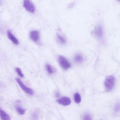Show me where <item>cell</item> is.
Wrapping results in <instances>:
<instances>
[{"label":"cell","mask_w":120,"mask_h":120,"mask_svg":"<svg viewBox=\"0 0 120 120\" xmlns=\"http://www.w3.org/2000/svg\"><path fill=\"white\" fill-rule=\"evenodd\" d=\"M0 116L2 120H11L10 116L2 109H0Z\"/></svg>","instance_id":"cell-10"},{"label":"cell","mask_w":120,"mask_h":120,"mask_svg":"<svg viewBox=\"0 0 120 120\" xmlns=\"http://www.w3.org/2000/svg\"><path fill=\"white\" fill-rule=\"evenodd\" d=\"M56 96L57 97H58L60 95V94L58 92H56L55 94Z\"/></svg>","instance_id":"cell-17"},{"label":"cell","mask_w":120,"mask_h":120,"mask_svg":"<svg viewBox=\"0 0 120 120\" xmlns=\"http://www.w3.org/2000/svg\"><path fill=\"white\" fill-rule=\"evenodd\" d=\"M3 3V0H0V6Z\"/></svg>","instance_id":"cell-18"},{"label":"cell","mask_w":120,"mask_h":120,"mask_svg":"<svg viewBox=\"0 0 120 120\" xmlns=\"http://www.w3.org/2000/svg\"><path fill=\"white\" fill-rule=\"evenodd\" d=\"M75 61L77 63H82L84 60V58L82 55L80 53L77 54L75 56L74 58Z\"/></svg>","instance_id":"cell-9"},{"label":"cell","mask_w":120,"mask_h":120,"mask_svg":"<svg viewBox=\"0 0 120 120\" xmlns=\"http://www.w3.org/2000/svg\"><path fill=\"white\" fill-rule=\"evenodd\" d=\"M95 33L98 38H101L102 37L103 31L102 27L101 26L98 25L96 27Z\"/></svg>","instance_id":"cell-8"},{"label":"cell","mask_w":120,"mask_h":120,"mask_svg":"<svg viewBox=\"0 0 120 120\" xmlns=\"http://www.w3.org/2000/svg\"><path fill=\"white\" fill-rule=\"evenodd\" d=\"M115 82V79L113 76L110 75L107 77L104 83L106 90L109 91L112 90L114 86Z\"/></svg>","instance_id":"cell-1"},{"label":"cell","mask_w":120,"mask_h":120,"mask_svg":"<svg viewBox=\"0 0 120 120\" xmlns=\"http://www.w3.org/2000/svg\"><path fill=\"white\" fill-rule=\"evenodd\" d=\"M57 35L58 40L60 43L62 44L65 43L66 42V41L64 38L58 34H57Z\"/></svg>","instance_id":"cell-14"},{"label":"cell","mask_w":120,"mask_h":120,"mask_svg":"<svg viewBox=\"0 0 120 120\" xmlns=\"http://www.w3.org/2000/svg\"><path fill=\"white\" fill-rule=\"evenodd\" d=\"M8 38L14 44L18 45L19 44V41L12 34L9 30H8L7 32Z\"/></svg>","instance_id":"cell-7"},{"label":"cell","mask_w":120,"mask_h":120,"mask_svg":"<svg viewBox=\"0 0 120 120\" xmlns=\"http://www.w3.org/2000/svg\"><path fill=\"white\" fill-rule=\"evenodd\" d=\"M58 60L60 66L64 69H67L71 66V64L67 60L62 56H60Z\"/></svg>","instance_id":"cell-3"},{"label":"cell","mask_w":120,"mask_h":120,"mask_svg":"<svg viewBox=\"0 0 120 120\" xmlns=\"http://www.w3.org/2000/svg\"><path fill=\"white\" fill-rule=\"evenodd\" d=\"M46 67L47 70L48 72L50 74L53 73L55 71V69L49 64H46Z\"/></svg>","instance_id":"cell-13"},{"label":"cell","mask_w":120,"mask_h":120,"mask_svg":"<svg viewBox=\"0 0 120 120\" xmlns=\"http://www.w3.org/2000/svg\"><path fill=\"white\" fill-rule=\"evenodd\" d=\"M30 36L31 39L34 41H37L39 38V33L37 31H31L30 33Z\"/></svg>","instance_id":"cell-6"},{"label":"cell","mask_w":120,"mask_h":120,"mask_svg":"<svg viewBox=\"0 0 120 120\" xmlns=\"http://www.w3.org/2000/svg\"><path fill=\"white\" fill-rule=\"evenodd\" d=\"M16 71L18 75L21 77H23L24 76V75L22 73L21 69L19 68H16Z\"/></svg>","instance_id":"cell-15"},{"label":"cell","mask_w":120,"mask_h":120,"mask_svg":"<svg viewBox=\"0 0 120 120\" xmlns=\"http://www.w3.org/2000/svg\"><path fill=\"white\" fill-rule=\"evenodd\" d=\"M74 100L76 103H79L81 101V96L77 92L75 93L74 95Z\"/></svg>","instance_id":"cell-12"},{"label":"cell","mask_w":120,"mask_h":120,"mask_svg":"<svg viewBox=\"0 0 120 120\" xmlns=\"http://www.w3.org/2000/svg\"><path fill=\"white\" fill-rule=\"evenodd\" d=\"M15 80L21 89L26 93L30 95L34 94L33 90L27 87L23 83L20 79L16 78Z\"/></svg>","instance_id":"cell-2"},{"label":"cell","mask_w":120,"mask_h":120,"mask_svg":"<svg viewBox=\"0 0 120 120\" xmlns=\"http://www.w3.org/2000/svg\"><path fill=\"white\" fill-rule=\"evenodd\" d=\"M23 7L28 11L34 13L35 10L34 5L30 0H24Z\"/></svg>","instance_id":"cell-4"},{"label":"cell","mask_w":120,"mask_h":120,"mask_svg":"<svg viewBox=\"0 0 120 120\" xmlns=\"http://www.w3.org/2000/svg\"><path fill=\"white\" fill-rule=\"evenodd\" d=\"M91 118L90 116L88 114H86L84 116V120H91Z\"/></svg>","instance_id":"cell-16"},{"label":"cell","mask_w":120,"mask_h":120,"mask_svg":"<svg viewBox=\"0 0 120 120\" xmlns=\"http://www.w3.org/2000/svg\"><path fill=\"white\" fill-rule=\"evenodd\" d=\"M15 108L17 113L19 115H23L25 113V110L20 106L16 105Z\"/></svg>","instance_id":"cell-11"},{"label":"cell","mask_w":120,"mask_h":120,"mask_svg":"<svg viewBox=\"0 0 120 120\" xmlns=\"http://www.w3.org/2000/svg\"><path fill=\"white\" fill-rule=\"evenodd\" d=\"M56 101L59 103L64 106L70 105L71 102L70 99L67 97H62L57 100Z\"/></svg>","instance_id":"cell-5"}]
</instances>
